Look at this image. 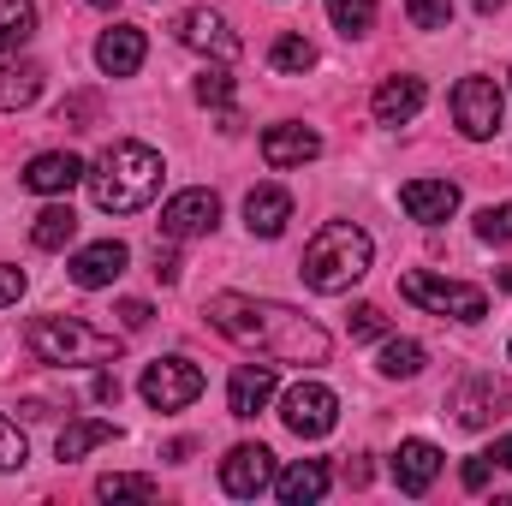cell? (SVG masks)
Returning a JSON list of instances; mask_svg holds the SVG:
<instances>
[{
  "label": "cell",
  "instance_id": "1",
  "mask_svg": "<svg viewBox=\"0 0 512 506\" xmlns=\"http://www.w3.org/2000/svg\"><path fill=\"white\" fill-rule=\"evenodd\" d=\"M203 316H209V328H221L227 340L256 346V352H268V358H280V364H328V352H334V340H328L310 316H298L292 304H274V298L215 292V298L203 304Z\"/></svg>",
  "mask_w": 512,
  "mask_h": 506
},
{
  "label": "cell",
  "instance_id": "2",
  "mask_svg": "<svg viewBox=\"0 0 512 506\" xmlns=\"http://www.w3.org/2000/svg\"><path fill=\"white\" fill-rule=\"evenodd\" d=\"M161 173L167 167H161V155L149 143H108L102 161H96V173H90V197L108 215H137V209L155 203Z\"/></svg>",
  "mask_w": 512,
  "mask_h": 506
},
{
  "label": "cell",
  "instance_id": "3",
  "mask_svg": "<svg viewBox=\"0 0 512 506\" xmlns=\"http://www.w3.org/2000/svg\"><path fill=\"white\" fill-rule=\"evenodd\" d=\"M370 233L364 227H352V221H328L310 245H304V262H298V274H304V286L310 292H352L364 274H370Z\"/></svg>",
  "mask_w": 512,
  "mask_h": 506
},
{
  "label": "cell",
  "instance_id": "4",
  "mask_svg": "<svg viewBox=\"0 0 512 506\" xmlns=\"http://www.w3.org/2000/svg\"><path fill=\"white\" fill-rule=\"evenodd\" d=\"M24 346L36 352V364H54V370H78V364H114L120 358V340L78 322V316H36L24 328Z\"/></svg>",
  "mask_w": 512,
  "mask_h": 506
},
{
  "label": "cell",
  "instance_id": "5",
  "mask_svg": "<svg viewBox=\"0 0 512 506\" xmlns=\"http://www.w3.org/2000/svg\"><path fill=\"white\" fill-rule=\"evenodd\" d=\"M399 292L417 310H429V316H453V322H483L489 316V292L483 286H465V280H447V274H429V268H405Z\"/></svg>",
  "mask_w": 512,
  "mask_h": 506
},
{
  "label": "cell",
  "instance_id": "6",
  "mask_svg": "<svg viewBox=\"0 0 512 506\" xmlns=\"http://www.w3.org/2000/svg\"><path fill=\"white\" fill-rule=\"evenodd\" d=\"M280 423H286L298 441H322V435L340 423V399H334L322 381H298V387H286V399H280Z\"/></svg>",
  "mask_w": 512,
  "mask_h": 506
},
{
  "label": "cell",
  "instance_id": "7",
  "mask_svg": "<svg viewBox=\"0 0 512 506\" xmlns=\"http://www.w3.org/2000/svg\"><path fill=\"white\" fill-rule=\"evenodd\" d=\"M501 84L495 78H459L453 84V126L465 131L471 143H483V137H495L501 131Z\"/></svg>",
  "mask_w": 512,
  "mask_h": 506
},
{
  "label": "cell",
  "instance_id": "8",
  "mask_svg": "<svg viewBox=\"0 0 512 506\" xmlns=\"http://www.w3.org/2000/svg\"><path fill=\"white\" fill-rule=\"evenodd\" d=\"M137 393L155 405V411H185L197 393H203V370L191 364V358H155L143 381H137Z\"/></svg>",
  "mask_w": 512,
  "mask_h": 506
},
{
  "label": "cell",
  "instance_id": "9",
  "mask_svg": "<svg viewBox=\"0 0 512 506\" xmlns=\"http://www.w3.org/2000/svg\"><path fill=\"white\" fill-rule=\"evenodd\" d=\"M221 489H227L233 501L268 495V489H274V453H268L262 441H239V447L221 459Z\"/></svg>",
  "mask_w": 512,
  "mask_h": 506
},
{
  "label": "cell",
  "instance_id": "10",
  "mask_svg": "<svg viewBox=\"0 0 512 506\" xmlns=\"http://www.w3.org/2000/svg\"><path fill=\"white\" fill-rule=\"evenodd\" d=\"M215 221H221V197L209 185H191V191L167 197V209H161V233L167 239H209Z\"/></svg>",
  "mask_w": 512,
  "mask_h": 506
},
{
  "label": "cell",
  "instance_id": "11",
  "mask_svg": "<svg viewBox=\"0 0 512 506\" xmlns=\"http://www.w3.org/2000/svg\"><path fill=\"white\" fill-rule=\"evenodd\" d=\"M507 405H512L507 381H495L489 370L465 376V381H459V393H453V417H459L465 429H489L495 417H507Z\"/></svg>",
  "mask_w": 512,
  "mask_h": 506
},
{
  "label": "cell",
  "instance_id": "12",
  "mask_svg": "<svg viewBox=\"0 0 512 506\" xmlns=\"http://www.w3.org/2000/svg\"><path fill=\"white\" fill-rule=\"evenodd\" d=\"M131 251L120 239H96V245H84V251L66 262V274H72V286H84V292H102V286H114L120 274H126Z\"/></svg>",
  "mask_w": 512,
  "mask_h": 506
},
{
  "label": "cell",
  "instance_id": "13",
  "mask_svg": "<svg viewBox=\"0 0 512 506\" xmlns=\"http://www.w3.org/2000/svg\"><path fill=\"white\" fill-rule=\"evenodd\" d=\"M399 209L423 227H441L459 209V185L453 179H411V185H399Z\"/></svg>",
  "mask_w": 512,
  "mask_h": 506
},
{
  "label": "cell",
  "instance_id": "14",
  "mask_svg": "<svg viewBox=\"0 0 512 506\" xmlns=\"http://www.w3.org/2000/svg\"><path fill=\"white\" fill-rule=\"evenodd\" d=\"M173 30H179V42H185V48H197V54H215V60H233V54H239V36H233V30H227V18H221V12H209V6H191Z\"/></svg>",
  "mask_w": 512,
  "mask_h": 506
},
{
  "label": "cell",
  "instance_id": "15",
  "mask_svg": "<svg viewBox=\"0 0 512 506\" xmlns=\"http://www.w3.org/2000/svg\"><path fill=\"white\" fill-rule=\"evenodd\" d=\"M78 179H90V173H84V161L66 155V149H48V155H36V161L24 167V191H36V197H66Z\"/></svg>",
  "mask_w": 512,
  "mask_h": 506
},
{
  "label": "cell",
  "instance_id": "16",
  "mask_svg": "<svg viewBox=\"0 0 512 506\" xmlns=\"http://www.w3.org/2000/svg\"><path fill=\"white\" fill-rule=\"evenodd\" d=\"M435 477H441V447H435V441H399V453H393V483H399V495H429Z\"/></svg>",
  "mask_w": 512,
  "mask_h": 506
},
{
  "label": "cell",
  "instance_id": "17",
  "mask_svg": "<svg viewBox=\"0 0 512 506\" xmlns=\"http://www.w3.org/2000/svg\"><path fill=\"white\" fill-rule=\"evenodd\" d=\"M143 54H149V36H143L137 24H114V30L96 42V66H102L108 78H131V72L143 66Z\"/></svg>",
  "mask_w": 512,
  "mask_h": 506
},
{
  "label": "cell",
  "instance_id": "18",
  "mask_svg": "<svg viewBox=\"0 0 512 506\" xmlns=\"http://www.w3.org/2000/svg\"><path fill=\"white\" fill-rule=\"evenodd\" d=\"M322 155V137L310 126H268L262 131V161L268 167H304Z\"/></svg>",
  "mask_w": 512,
  "mask_h": 506
},
{
  "label": "cell",
  "instance_id": "19",
  "mask_svg": "<svg viewBox=\"0 0 512 506\" xmlns=\"http://www.w3.org/2000/svg\"><path fill=\"white\" fill-rule=\"evenodd\" d=\"M274 399V364H239L227 381V411L233 417H256Z\"/></svg>",
  "mask_w": 512,
  "mask_h": 506
},
{
  "label": "cell",
  "instance_id": "20",
  "mask_svg": "<svg viewBox=\"0 0 512 506\" xmlns=\"http://www.w3.org/2000/svg\"><path fill=\"white\" fill-rule=\"evenodd\" d=\"M286 221H292V197L280 185H256L251 197H245V227H251L256 239H280Z\"/></svg>",
  "mask_w": 512,
  "mask_h": 506
},
{
  "label": "cell",
  "instance_id": "21",
  "mask_svg": "<svg viewBox=\"0 0 512 506\" xmlns=\"http://www.w3.org/2000/svg\"><path fill=\"white\" fill-rule=\"evenodd\" d=\"M274 495L286 506H310L328 495V465L322 459H298V465H286L280 477H274Z\"/></svg>",
  "mask_w": 512,
  "mask_h": 506
},
{
  "label": "cell",
  "instance_id": "22",
  "mask_svg": "<svg viewBox=\"0 0 512 506\" xmlns=\"http://www.w3.org/2000/svg\"><path fill=\"white\" fill-rule=\"evenodd\" d=\"M108 441H120V429H114L108 417H78V423L60 429L54 453H60V465H78L84 453H96V447H108Z\"/></svg>",
  "mask_w": 512,
  "mask_h": 506
},
{
  "label": "cell",
  "instance_id": "23",
  "mask_svg": "<svg viewBox=\"0 0 512 506\" xmlns=\"http://www.w3.org/2000/svg\"><path fill=\"white\" fill-rule=\"evenodd\" d=\"M423 96H429L423 78H387L382 90H376V120H382V126H405V120L423 108Z\"/></svg>",
  "mask_w": 512,
  "mask_h": 506
},
{
  "label": "cell",
  "instance_id": "24",
  "mask_svg": "<svg viewBox=\"0 0 512 506\" xmlns=\"http://www.w3.org/2000/svg\"><path fill=\"white\" fill-rule=\"evenodd\" d=\"M42 66L36 60H18V66H0V114H18V108H30L36 96H42Z\"/></svg>",
  "mask_w": 512,
  "mask_h": 506
},
{
  "label": "cell",
  "instance_id": "25",
  "mask_svg": "<svg viewBox=\"0 0 512 506\" xmlns=\"http://www.w3.org/2000/svg\"><path fill=\"white\" fill-rule=\"evenodd\" d=\"M72 239H78V215H72L66 203L42 209V215H36V227H30V245H36V251H66Z\"/></svg>",
  "mask_w": 512,
  "mask_h": 506
},
{
  "label": "cell",
  "instance_id": "26",
  "mask_svg": "<svg viewBox=\"0 0 512 506\" xmlns=\"http://www.w3.org/2000/svg\"><path fill=\"white\" fill-rule=\"evenodd\" d=\"M36 36V6L30 0H0V54L24 48Z\"/></svg>",
  "mask_w": 512,
  "mask_h": 506
},
{
  "label": "cell",
  "instance_id": "27",
  "mask_svg": "<svg viewBox=\"0 0 512 506\" xmlns=\"http://www.w3.org/2000/svg\"><path fill=\"white\" fill-rule=\"evenodd\" d=\"M328 18L340 36H370L376 30V0H328Z\"/></svg>",
  "mask_w": 512,
  "mask_h": 506
},
{
  "label": "cell",
  "instance_id": "28",
  "mask_svg": "<svg viewBox=\"0 0 512 506\" xmlns=\"http://www.w3.org/2000/svg\"><path fill=\"white\" fill-rule=\"evenodd\" d=\"M376 370L393 376V381H411L417 370H423V346H417V340H387L382 358H376Z\"/></svg>",
  "mask_w": 512,
  "mask_h": 506
},
{
  "label": "cell",
  "instance_id": "29",
  "mask_svg": "<svg viewBox=\"0 0 512 506\" xmlns=\"http://www.w3.org/2000/svg\"><path fill=\"white\" fill-rule=\"evenodd\" d=\"M268 66H274V72H310V66H316V48H310L304 36H280V42L268 48Z\"/></svg>",
  "mask_w": 512,
  "mask_h": 506
},
{
  "label": "cell",
  "instance_id": "30",
  "mask_svg": "<svg viewBox=\"0 0 512 506\" xmlns=\"http://www.w3.org/2000/svg\"><path fill=\"white\" fill-rule=\"evenodd\" d=\"M197 102H203V108L233 114V72H227V66H209V72L197 78Z\"/></svg>",
  "mask_w": 512,
  "mask_h": 506
},
{
  "label": "cell",
  "instance_id": "31",
  "mask_svg": "<svg viewBox=\"0 0 512 506\" xmlns=\"http://www.w3.org/2000/svg\"><path fill=\"white\" fill-rule=\"evenodd\" d=\"M96 495H102V501H155V483H149V477H126V471H114V477L96 483Z\"/></svg>",
  "mask_w": 512,
  "mask_h": 506
},
{
  "label": "cell",
  "instance_id": "32",
  "mask_svg": "<svg viewBox=\"0 0 512 506\" xmlns=\"http://www.w3.org/2000/svg\"><path fill=\"white\" fill-rule=\"evenodd\" d=\"M405 18L417 30H447L453 24V0H405Z\"/></svg>",
  "mask_w": 512,
  "mask_h": 506
},
{
  "label": "cell",
  "instance_id": "33",
  "mask_svg": "<svg viewBox=\"0 0 512 506\" xmlns=\"http://www.w3.org/2000/svg\"><path fill=\"white\" fill-rule=\"evenodd\" d=\"M477 239H483V245H512V203H501V209L489 203V209L477 215Z\"/></svg>",
  "mask_w": 512,
  "mask_h": 506
},
{
  "label": "cell",
  "instance_id": "34",
  "mask_svg": "<svg viewBox=\"0 0 512 506\" xmlns=\"http://www.w3.org/2000/svg\"><path fill=\"white\" fill-rule=\"evenodd\" d=\"M24 459H30V447H24L18 423H6V417H0V471H18Z\"/></svg>",
  "mask_w": 512,
  "mask_h": 506
},
{
  "label": "cell",
  "instance_id": "35",
  "mask_svg": "<svg viewBox=\"0 0 512 506\" xmlns=\"http://www.w3.org/2000/svg\"><path fill=\"white\" fill-rule=\"evenodd\" d=\"M96 108H102L96 96H66V102H60V126L84 131V120H96Z\"/></svg>",
  "mask_w": 512,
  "mask_h": 506
},
{
  "label": "cell",
  "instance_id": "36",
  "mask_svg": "<svg viewBox=\"0 0 512 506\" xmlns=\"http://www.w3.org/2000/svg\"><path fill=\"white\" fill-rule=\"evenodd\" d=\"M376 334H387V316L376 304H358L352 310V340H376Z\"/></svg>",
  "mask_w": 512,
  "mask_h": 506
},
{
  "label": "cell",
  "instance_id": "37",
  "mask_svg": "<svg viewBox=\"0 0 512 506\" xmlns=\"http://www.w3.org/2000/svg\"><path fill=\"white\" fill-rule=\"evenodd\" d=\"M114 316H120L131 334H137V328H149V316H155V310H149L143 298H120V310H114Z\"/></svg>",
  "mask_w": 512,
  "mask_h": 506
},
{
  "label": "cell",
  "instance_id": "38",
  "mask_svg": "<svg viewBox=\"0 0 512 506\" xmlns=\"http://www.w3.org/2000/svg\"><path fill=\"white\" fill-rule=\"evenodd\" d=\"M24 298V268H0V310Z\"/></svg>",
  "mask_w": 512,
  "mask_h": 506
},
{
  "label": "cell",
  "instance_id": "39",
  "mask_svg": "<svg viewBox=\"0 0 512 506\" xmlns=\"http://www.w3.org/2000/svg\"><path fill=\"white\" fill-rule=\"evenodd\" d=\"M465 489H471V495L489 489V453H483V459H465Z\"/></svg>",
  "mask_w": 512,
  "mask_h": 506
},
{
  "label": "cell",
  "instance_id": "40",
  "mask_svg": "<svg viewBox=\"0 0 512 506\" xmlns=\"http://www.w3.org/2000/svg\"><path fill=\"white\" fill-rule=\"evenodd\" d=\"M149 274H155L161 286H173V280H179V256H173V251H155V268H149Z\"/></svg>",
  "mask_w": 512,
  "mask_h": 506
},
{
  "label": "cell",
  "instance_id": "41",
  "mask_svg": "<svg viewBox=\"0 0 512 506\" xmlns=\"http://www.w3.org/2000/svg\"><path fill=\"white\" fill-rule=\"evenodd\" d=\"M102 405H120V376H96V387H90Z\"/></svg>",
  "mask_w": 512,
  "mask_h": 506
},
{
  "label": "cell",
  "instance_id": "42",
  "mask_svg": "<svg viewBox=\"0 0 512 506\" xmlns=\"http://www.w3.org/2000/svg\"><path fill=\"white\" fill-rule=\"evenodd\" d=\"M346 483H352V489H364V483H370V465H364V459H352V465H346Z\"/></svg>",
  "mask_w": 512,
  "mask_h": 506
},
{
  "label": "cell",
  "instance_id": "43",
  "mask_svg": "<svg viewBox=\"0 0 512 506\" xmlns=\"http://www.w3.org/2000/svg\"><path fill=\"white\" fill-rule=\"evenodd\" d=\"M489 459H495V465H507V471H512V435H501V441H495V453H489Z\"/></svg>",
  "mask_w": 512,
  "mask_h": 506
},
{
  "label": "cell",
  "instance_id": "44",
  "mask_svg": "<svg viewBox=\"0 0 512 506\" xmlns=\"http://www.w3.org/2000/svg\"><path fill=\"white\" fill-rule=\"evenodd\" d=\"M471 6H477V12H483V18H495V12H501V6H507V0H471Z\"/></svg>",
  "mask_w": 512,
  "mask_h": 506
},
{
  "label": "cell",
  "instance_id": "45",
  "mask_svg": "<svg viewBox=\"0 0 512 506\" xmlns=\"http://www.w3.org/2000/svg\"><path fill=\"white\" fill-rule=\"evenodd\" d=\"M495 286H501V292H512V262H507V268H495Z\"/></svg>",
  "mask_w": 512,
  "mask_h": 506
},
{
  "label": "cell",
  "instance_id": "46",
  "mask_svg": "<svg viewBox=\"0 0 512 506\" xmlns=\"http://www.w3.org/2000/svg\"><path fill=\"white\" fill-rule=\"evenodd\" d=\"M90 6H114V0H90Z\"/></svg>",
  "mask_w": 512,
  "mask_h": 506
},
{
  "label": "cell",
  "instance_id": "47",
  "mask_svg": "<svg viewBox=\"0 0 512 506\" xmlns=\"http://www.w3.org/2000/svg\"><path fill=\"white\" fill-rule=\"evenodd\" d=\"M507 352H512V346H507Z\"/></svg>",
  "mask_w": 512,
  "mask_h": 506
}]
</instances>
